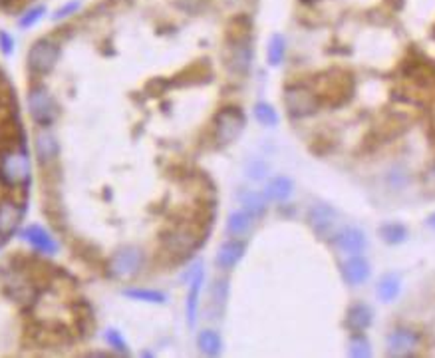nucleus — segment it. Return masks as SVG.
<instances>
[{"label":"nucleus","instance_id":"12","mask_svg":"<svg viewBox=\"0 0 435 358\" xmlns=\"http://www.w3.org/2000/svg\"><path fill=\"white\" fill-rule=\"evenodd\" d=\"M334 243L336 247L346 255H360L364 253L368 241H366V233L358 229V227H344L334 235Z\"/></svg>","mask_w":435,"mask_h":358},{"label":"nucleus","instance_id":"15","mask_svg":"<svg viewBox=\"0 0 435 358\" xmlns=\"http://www.w3.org/2000/svg\"><path fill=\"white\" fill-rule=\"evenodd\" d=\"M245 249H247L245 243L239 241L237 237L225 241L219 247V253H217V259H215L217 267L221 268V271H233L240 263V259L245 255Z\"/></svg>","mask_w":435,"mask_h":358},{"label":"nucleus","instance_id":"18","mask_svg":"<svg viewBox=\"0 0 435 358\" xmlns=\"http://www.w3.org/2000/svg\"><path fill=\"white\" fill-rule=\"evenodd\" d=\"M34 148H36V155L40 160V164H52L56 162L58 153H60V144L56 139V135L48 130H40L36 137H34Z\"/></svg>","mask_w":435,"mask_h":358},{"label":"nucleus","instance_id":"34","mask_svg":"<svg viewBox=\"0 0 435 358\" xmlns=\"http://www.w3.org/2000/svg\"><path fill=\"white\" fill-rule=\"evenodd\" d=\"M78 10H80V2L72 0V2L64 4L62 8H58V10H56V15L52 16V18H54V20H64V18H68V16L76 15Z\"/></svg>","mask_w":435,"mask_h":358},{"label":"nucleus","instance_id":"5","mask_svg":"<svg viewBox=\"0 0 435 358\" xmlns=\"http://www.w3.org/2000/svg\"><path fill=\"white\" fill-rule=\"evenodd\" d=\"M205 241V233L191 223H183L173 227L169 233L163 235V247L169 253L185 255L195 251L197 247Z\"/></svg>","mask_w":435,"mask_h":358},{"label":"nucleus","instance_id":"33","mask_svg":"<svg viewBox=\"0 0 435 358\" xmlns=\"http://www.w3.org/2000/svg\"><path fill=\"white\" fill-rule=\"evenodd\" d=\"M405 181H407V173H405L404 167H393L390 173H388V183L393 189H400L404 187Z\"/></svg>","mask_w":435,"mask_h":358},{"label":"nucleus","instance_id":"20","mask_svg":"<svg viewBox=\"0 0 435 358\" xmlns=\"http://www.w3.org/2000/svg\"><path fill=\"white\" fill-rule=\"evenodd\" d=\"M255 219H256L255 215L249 213L245 207L235 209V211H231L229 217H227V233H229L231 237H240V235L249 233V229L253 227Z\"/></svg>","mask_w":435,"mask_h":358},{"label":"nucleus","instance_id":"6","mask_svg":"<svg viewBox=\"0 0 435 358\" xmlns=\"http://www.w3.org/2000/svg\"><path fill=\"white\" fill-rule=\"evenodd\" d=\"M28 110L32 119L42 128L52 126L58 118V105L44 86H32L28 92Z\"/></svg>","mask_w":435,"mask_h":358},{"label":"nucleus","instance_id":"30","mask_svg":"<svg viewBox=\"0 0 435 358\" xmlns=\"http://www.w3.org/2000/svg\"><path fill=\"white\" fill-rule=\"evenodd\" d=\"M46 15V6H42V4H38V6H32V8H28L24 15L20 16V20H18V26L20 28H32L34 24H38L42 18H44Z\"/></svg>","mask_w":435,"mask_h":358},{"label":"nucleus","instance_id":"9","mask_svg":"<svg viewBox=\"0 0 435 358\" xmlns=\"http://www.w3.org/2000/svg\"><path fill=\"white\" fill-rule=\"evenodd\" d=\"M251 64H253V44H251V38L231 40V44H229V56H227L229 70L237 76H247L251 72Z\"/></svg>","mask_w":435,"mask_h":358},{"label":"nucleus","instance_id":"21","mask_svg":"<svg viewBox=\"0 0 435 358\" xmlns=\"http://www.w3.org/2000/svg\"><path fill=\"white\" fill-rule=\"evenodd\" d=\"M294 191V183H292V179L286 178V176H278V178H272L267 183V187H265V199L267 201H276V203H283L286 201L290 195Z\"/></svg>","mask_w":435,"mask_h":358},{"label":"nucleus","instance_id":"8","mask_svg":"<svg viewBox=\"0 0 435 358\" xmlns=\"http://www.w3.org/2000/svg\"><path fill=\"white\" fill-rule=\"evenodd\" d=\"M141 265H143V253H141V249H137V247H123V249H120L118 253L109 259L107 268H109V273L114 277L125 279V277L135 275L141 268Z\"/></svg>","mask_w":435,"mask_h":358},{"label":"nucleus","instance_id":"4","mask_svg":"<svg viewBox=\"0 0 435 358\" xmlns=\"http://www.w3.org/2000/svg\"><path fill=\"white\" fill-rule=\"evenodd\" d=\"M58 60H60V44L54 42V40H50V38L36 40L30 46L28 56H26L28 68H30L32 74L36 76L50 74L56 68Z\"/></svg>","mask_w":435,"mask_h":358},{"label":"nucleus","instance_id":"35","mask_svg":"<svg viewBox=\"0 0 435 358\" xmlns=\"http://www.w3.org/2000/svg\"><path fill=\"white\" fill-rule=\"evenodd\" d=\"M0 50L4 56H10L15 52V38L4 30H0Z\"/></svg>","mask_w":435,"mask_h":358},{"label":"nucleus","instance_id":"13","mask_svg":"<svg viewBox=\"0 0 435 358\" xmlns=\"http://www.w3.org/2000/svg\"><path fill=\"white\" fill-rule=\"evenodd\" d=\"M24 207L18 205L12 199L0 201V239H8L22 221Z\"/></svg>","mask_w":435,"mask_h":358},{"label":"nucleus","instance_id":"22","mask_svg":"<svg viewBox=\"0 0 435 358\" xmlns=\"http://www.w3.org/2000/svg\"><path fill=\"white\" fill-rule=\"evenodd\" d=\"M400 291H402V281L398 275H384L380 281H378V287H375V295L382 302H391L396 298L400 297Z\"/></svg>","mask_w":435,"mask_h":358},{"label":"nucleus","instance_id":"28","mask_svg":"<svg viewBox=\"0 0 435 358\" xmlns=\"http://www.w3.org/2000/svg\"><path fill=\"white\" fill-rule=\"evenodd\" d=\"M123 297L132 298V300H141V302H151V305L166 302V295L161 291H153V289H125Z\"/></svg>","mask_w":435,"mask_h":358},{"label":"nucleus","instance_id":"37","mask_svg":"<svg viewBox=\"0 0 435 358\" xmlns=\"http://www.w3.org/2000/svg\"><path fill=\"white\" fill-rule=\"evenodd\" d=\"M0 2H2V0H0Z\"/></svg>","mask_w":435,"mask_h":358},{"label":"nucleus","instance_id":"3","mask_svg":"<svg viewBox=\"0 0 435 358\" xmlns=\"http://www.w3.org/2000/svg\"><path fill=\"white\" fill-rule=\"evenodd\" d=\"M320 98L314 90L306 88L302 84H290L285 88V108L288 116L301 119L308 118L318 112Z\"/></svg>","mask_w":435,"mask_h":358},{"label":"nucleus","instance_id":"1","mask_svg":"<svg viewBox=\"0 0 435 358\" xmlns=\"http://www.w3.org/2000/svg\"><path fill=\"white\" fill-rule=\"evenodd\" d=\"M30 181V155L24 142L0 146V183L18 189Z\"/></svg>","mask_w":435,"mask_h":358},{"label":"nucleus","instance_id":"32","mask_svg":"<svg viewBox=\"0 0 435 358\" xmlns=\"http://www.w3.org/2000/svg\"><path fill=\"white\" fill-rule=\"evenodd\" d=\"M269 171V165L265 164L263 160H253L251 164L247 165V178L251 179H263Z\"/></svg>","mask_w":435,"mask_h":358},{"label":"nucleus","instance_id":"10","mask_svg":"<svg viewBox=\"0 0 435 358\" xmlns=\"http://www.w3.org/2000/svg\"><path fill=\"white\" fill-rule=\"evenodd\" d=\"M338 213L328 203H316L308 211V223L320 239H328L336 227Z\"/></svg>","mask_w":435,"mask_h":358},{"label":"nucleus","instance_id":"2","mask_svg":"<svg viewBox=\"0 0 435 358\" xmlns=\"http://www.w3.org/2000/svg\"><path fill=\"white\" fill-rule=\"evenodd\" d=\"M245 126H247V118L239 108L229 105V108L219 110L217 116H215V142H217V146L225 148V146H231L233 142H237L240 134L245 132Z\"/></svg>","mask_w":435,"mask_h":358},{"label":"nucleus","instance_id":"26","mask_svg":"<svg viewBox=\"0 0 435 358\" xmlns=\"http://www.w3.org/2000/svg\"><path fill=\"white\" fill-rule=\"evenodd\" d=\"M240 205L247 209L249 213H253L255 217H263L267 211V199L263 194L256 191H245L240 195Z\"/></svg>","mask_w":435,"mask_h":358},{"label":"nucleus","instance_id":"11","mask_svg":"<svg viewBox=\"0 0 435 358\" xmlns=\"http://www.w3.org/2000/svg\"><path fill=\"white\" fill-rule=\"evenodd\" d=\"M420 344L418 332L409 330V328H396L391 330L386 346H388V357H409L414 355V350Z\"/></svg>","mask_w":435,"mask_h":358},{"label":"nucleus","instance_id":"16","mask_svg":"<svg viewBox=\"0 0 435 358\" xmlns=\"http://www.w3.org/2000/svg\"><path fill=\"white\" fill-rule=\"evenodd\" d=\"M22 239L28 241L38 253L54 255L58 251V243H56L54 237L46 231L44 227H40V225H28V227L22 231Z\"/></svg>","mask_w":435,"mask_h":358},{"label":"nucleus","instance_id":"29","mask_svg":"<svg viewBox=\"0 0 435 358\" xmlns=\"http://www.w3.org/2000/svg\"><path fill=\"white\" fill-rule=\"evenodd\" d=\"M255 118L260 126L265 128H274L278 123V114L276 110L267 102H256L255 104Z\"/></svg>","mask_w":435,"mask_h":358},{"label":"nucleus","instance_id":"7","mask_svg":"<svg viewBox=\"0 0 435 358\" xmlns=\"http://www.w3.org/2000/svg\"><path fill=\"white\" fill-rule=\"evenodd\" d=\"M354 92V80L348 72L342 70H332L330 74L324 78V88H322V98L330 105H342L350 100ZM318 96V98H320Z\"/></svg>","mask_w":435,"mask_h":358},{"label":"nucleus","instance_id":"36","mask_svg":"<svg viewBox=\"0 0 435 358\" xmlns=\"http://www.w3.org/2000/svg\"><path fill=\"white\" fill-rule=\"evenodd\" d=\"M425 225H427L429 229H434V231H435V213H432V215H429V217L425 219Z\"/></svg>","mask_w":435,"mask_h":358},{"label":"nucleus","instance_id":"24","mask_svg":"<svg viewBox=\"0 0 435 358\" xmlns=\"http://www.w3.org/2000/svg\"><path fill=\"white\" fill-rule=\"evenodd\" d=\"M378 233H380V239L384 241V243H388V245H400V243H404L405 239H407V227L404 223H384L380 229H378Z\"/></svg>","mask_w":435,"mask_h":358},{"label":"nucleus","instance_id":"14","mask_svg":"<svg viewBox=\"0 0 435 358\" xmlns=\"http://www.w3.org/2000/svg\"><path fill=\"white\" fill-rule=\"evenodd\" d=\"M370 275L372 267L360 255H350V259L342 265V277L350 287H360L370 279Z\"/></svg>","mask_w":435,"mask_h":358},{"label":"nucleus","instance_id":"25","mask_svg":"<svg viewBox=\"0 0 435 358\" xmlns=\"http://www.w3.org/2000/svg\"><path fill=\"white\" fill-rule=\"evenodd\" d=\"M348 352L354 358H368L372 357V344L364 332H352L350 343H348Z\"/></svg>","mask_w":435,"mask_h":358},{"label":"nucleus","instance_id":"19","mask_svg":"<svg viewBox=\"0 0 435 358\" xmlns=\"http://www.w3.org/2000/svg\"><path fill=\"white\" fill-rule=\"evenodd\" d=\"M203 281L205 275L201 267H197L195 275L189 283V293H187V302H185V311H187V325L193 328L197 325V313H199V298H201V291H203Z\"/></svg>","mask_w":435,"mask_h":358},{"label":"nucleus","instance_id":"27","mask_svg":"<svg viewBox=\"0 0 435 358\" xmlns=\"http://www.w3.org/2000/svg\"><path fill=\"white\" fill-rule=\"evenodd\" d=\"M286 54V40L283 34H272L267 48V58L270 66H281Z\"/></svg>","mask_w":435,"mask_h":358},{"label":"nucleus","instance_id":"17","mask_svg":"<svg viewBox=\"0 0 435 358\" xmlns=\"http://www.w3.org/2000/svg\"><path fill=\"white\" fill-rule=\"evenodd\" d=\"M374 323V311L366 302H356L346 313V328L350 332H364Z\"/></svg>","mask_w":435,"mask_h":358},{"label":"nucleus","instance_id":"31","mask_svg":"<svg viewBox=\"0 0 435 358\" xmlns=\"http://www.w3.org/2000/svg\"><path fill=\"white\" fill-rule=\"evenodd\" d=\"M105 343L109 344L114 350H118L120 355H130V348H127V343H125V339L121 336L120 330H116V328H107L104 334Z\"/></svg>","mask_w":435,"mask_h":358},{"label":"nucleus","instance_id":"23","mask_svg":"<svg viewBox=\"0 0 435 358\" xmlns=\"http://www.w3.org/2000/svg\"><path fill=\"white\" fill-rule=\"evenodd\" d=\"M197 346H199L201 355H205V357H219L221 350H223V341H221L219 332L203 330L197 336Z\"/></svg>","mask_w":435,"mask_h":358}]
</instances>
